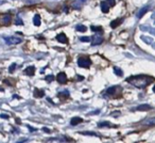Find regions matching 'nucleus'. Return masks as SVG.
<instances>
[{"label": "nucleus", "mask_w": 155, "mask_h": 143, "mask_svg": "<svg viewBox=\"0 0 155 143\" xmlns=\"http://www.w3.org/2000/svg\"><path fill=\"white\" fill-rule=\"evenodd\" d=\"M121 23H122V19H119V20L115 19V20H113V22L110 23V27H112V28H117V27H118Z\"/></svg>", "instance_id": "14"}, {"label": "nucleus", "mask_w": 155, "mask_h": 143, "mask_svg": "<svg viewBox=\"0 0 155 143\" xmlns=\"http://www.w3.org/2000/svg\"><path fill=\"white\" fill-rule=\"evenodd\" d=\"M91 29L94 32H102V27H99V26H91Z\"/></svg>", "instance_id": "19"}, {"label": "nucleus", "mask_w": 155, "mask_h": 143, "mask_svg": "<svg viewBox=\"0 0 155 143\" xmlns=\"http://www.w3.org/2000/svg\"><path fill=\"white\" fill-rule=\"evenodd\" d=\"M101 5V11L103 13H107L110 11V5L107 2H105V1H101V5Z\"/></svg>", "instance_id": "8"}, {"label": "nucleus", "mask_w": 155, "mask_h": 143, "mask_svg": "<svg viewBox=\"0 0 155 143\" xmlns=\"http://www.w3.org/2000/svg\"><path fill=\"white\" fill-rule=\"evenodd\" d=\"M16 63H13V64H11V66H10V68H9V72L10 73H13L14 71H15V68H16Z\"/></svg>", "instance_id": "21"}, {"label": "nucleus", "mask_w": 155, "mask_h": 143, "mask_svg": "<svg viewBox=\"0 0 155 143\" xmlns=\"http://www.w3.org/2000/svg\"><path fill=\"white\" fill-rule=\"evenodd\" d=\"M43 130H45L46 132H50V130L48 129V128H43Z\"/></svg>", "instance_id": "32"}, {"label": "nucleus", "mask_w": 155, "mask_h": 143, "mask_svg": "<svg viewBox=\"0 0 155 143\" xmlns=\"http://www.w3.org/2000/svg\"><path fill=\"white\" fill-rule=\"evenodd\" d=\"M53 79H54V77L52 76V75H49V76L46 77V80H47V81H50V82H51V81L53 80Z\"/></svg>", "instance_id": "24"}, {"label": "nucleus", "mask_w": 155, "mask_h": 143, "mask_svg": "<svg viewBox=\"0 0 155 143\" xmlns=\"http://www.w3.org/2000/svg\"><path fill=\"white\" fill-rule=\"evenodd\" d=\"M35 73V67L34 66H28L25 69V74L28 75V76H33Z\"/></svg>", "instance_id": "9"}, {"label": "nucleus", "mask_w": 155, "mask_h": 143, "mask_svg": "<svg viewBox=\"0 0 155 143\" xmlns=\"http://www.w3.org/2000/svg\"><path fill=\"white\" fill-rule=\"evenodd\" d=\"M11 19H12V17L10 15H5L2 17V23L5 25H7V24H10L11 23Z\"/></svg>", "instance_id": "15"}, {"label": "nucleus", "mask_w": 155, "mask_h": 143, "mask_svg": "<svg viewBox=\"0 0 155 143\" xmlns=\"http://www.w3.org/2000/svg\"><path fill=\"white\" fill-rule=\"evenodd\" d=\"M82 122H83V119H82V117H73V119H71L70 124H71L72 126H74V125H78V124L82 123Z\"/></svg>", "instance_id": "10"}, {"label": "nucleus", "mask_w": 155, "mask_h": 143, "mask_svg": "<svg viewBox=\"0 0 155 143\" xmlns=\"http://www.w3.org/2000/svg\"><path fill=\"white\" fill-rule=\"evenodd\" d=\"M91 64V61L87 57H81L78 59V65L80 67H84V68H88Z\"/></svg>", "instance_id": "2"}, {"label": "nucleus", "mask_w": 155, "mask_h": 143, "mask_svg": "<svg viewBox=\"0 0 155 143\" xmlns=\"http://www.w3.org/2000/svg\"><path fill=\"white\" fill-rule=\"evenodd\" d=\"M152 109V107L150 106V105H147V104H143V105H139V106L137 107V110H151Z\"/></svg>", "instance_id": "11"}, {"label": "nucleus", "mask_w": 155, "mask_h": 143, "mask_svg": "<svg viewBox=\"0 0 155 143\" xmlns=\"http://www.w3.org/2000/svg\"><path fill=\"white\" fill-rule=\"evenodd\" d=\"M144 124H146V125H149V126H151V125H155V117H152V119L147 120V121L144 122Z\"/></svg>", "instance_id": "18"}, {"label": "nucleus", "mask_w": 155, "mask_h": 143, "mask_svg": "<svg viewBox=\"0 0 155 143\" xmlns=\"http://www.w3.org/2000/svg\"><path fill=\"white\" fill-rule=\"evenodd\" d=\"M107 1L110 3V5H115V0H107Z\"/></svg>", "instance_id": "29"}, {"label": "nucleus", "mask_w": 155, "mask_h": 143, "mask_svg": "<svg viewBox=\"0 0 155 143\" xmlns=\"http://www.w3.org/2000/svg\"><path fill=\"white\" fill-rule=\"evenodd\" d=\"M5 42L8 45H16V44H19L22 42V40L20 37H3Z\"/></svg>", "instance_id": "3"}, {"label": "nucleus", "mask_w": 155, "mask_h": 143, "mask_svg": "<svg viewBox=\"0 0 155 143\" xmlns=\"http://www.w3.org/2000/svg\"><path fill=\"white\" fill-rule=\"evenodd\" d=\"M33 24L36 27L41 26V16H39L38 14H35L34 18H33Z\"/></svg>", "instance_id": "12"}, {"label": "nucleus", "mask_w": 155, "mask_h": 143, "mask_svg": "<svg viewBox=\"0 0 155 143\" xmlns=\"http://www.w3.org/2000/svg\"><path fill=\"white\" fill-rule=\"evenodd\" d=\"M148 10H149V7H144V8H142V9L140 10V11L137 13V17H138V18L142 17V16H143L144 14L147 13V11H148Z\"/></svg>", "instance_id": "13"}, {"label": "nucleus", "mask_w": 155, "mask_h": 143, "mask_svg": "<svg viewBox=\"0 0 155 143\" xmlns=\"http://www.w3.org/2000/svg\"><path fill=\"white\" fill-rule=\"evenodd\" d=\"M56 40H58L60 43H63V44L68 43V39H67V37L64 34V33H60V34L56 37Z\"/></svg>", "instance_id": "6"}, {"label": "nucleus", "mask_w": 155, "mask_h": 143, "mask_svg": "<svg viewBox=\"0 0 155 143\" xmlns=\"http://www.w3.org/2000/svg\"><path fill=\"white\" fill-rule=\"evenodd\" d=\"M114 73L117 75V76H119V77H121V76H122V75H123L122 71H121V69L119 68V67H116V66L114 67Z\"/></svg>", "instance_id": "17"}, {"label": "nucleus", "mask_w": 155, "mask_h": 143, "mask_svg": "<svg viewBox=\"0 0 155 143\" xmlns=\"http://www.w3.org/2000/svg\"><path fill=\"white\" fill-rule=\"evenodd\" d=\"M127 81L131 85H135L138 89H143L147 85H151L154 81V78L151 76H147V75H136V76L129 77Z\"/></svg>", "instance_id": "1"}, {"label": "nucleus", "mask_w": 155, "mask_h": 143, "mask_svg": "<svg viewBox=\"0 0 155 143\" xmlns=\"http://www.w3.org/2000/svg\"><path fill=\"white\" fill-rule=\"evenodd\" d=\"M102 41H103V39H102V37H100L99 34H96L93 37V41H91V45L93 46H97V45H100V44L102 43Z\"/></svg>", "instance_id": "5"}, {"label": "nucleus", "mask_w": 155, "mask_h": 143, "mask_svg": "<svg viewBox=\"0 0 155 143\" xmlns=\"http://www.w3.org/2000/svg\"><path fill=\"white\" fill-rule=\"evenodd\" d=\"M116 88L117 87H110V88H108L107 91H106V92H107L108 94H114L115 91H116Z\"/></svg>", "instance_id": "20"}, {"label": "nucleus", "mask_w": 155, "mask_h": 143, "mask_svg": "<svg viewBox=\"0 0 155 143\" xmlns=\"http://www.w3.org/2000/svg\"><path fill=\"white\" fill-rule=\"evenodd\" d=\"M110 124L108 123V122H103V123H99L98 124V126H99V127H104V126H110Z\"/></svg>", "instance_id": "22"}, {"label": "nucleus", "mask_w": 155, "mask_h": 143, "mask_svg": "<svg viewBox=\"0 0 155 143\" xmlns=\"http://www.w3.org/2000/svg\"><path fill=\"white\" fill-rule=\"evenodd\" d=\"M15 25H22V22L20 18H17V20H15Z\"/></svg>", "instance_id": "26"}, {"label": "nucleus", "mask_w": 155, "mask_h": 143, "mask_svg": "<svg viewBox=\"0 0 155 143\" xmlns=\"http://www.w3.org/2000/svg\"><path fill=\"white\" fill-rule=\"evenodd\" d=\"M33 95H34L36 98L43 97V96L45 95V92H44L43 90H39L38 88H35L34 91H33Z\"/></svg>", "instance_id": "7"}, {"label": "nucleus", "mask_w": 155, "mask_h": 143, "mask_svg": "<svg viewBox=\"0 0 155 143\" xmlns=\"http://www.w3.org/2000/svg\"><path fill=\"white\" fill-rule=\"evenodd\" d=\"M141 40L146 42V43H151V42H152V40H151V39H146L144 37H141Z\"/></svg>", "instance_id": "25"}, {"label": "nucleus", "mask_w": 155, "mask_h": 143, "mask_svg": "<svg viewBox=\"0 0 155 143\" xmlns=\"http://www.w3.org/2000/svg\"><path fill=\"white\" fill-rule=\"evenodd\" d=\"M80 41H82V42H89V41H91V39H89L88 37H80Z\"/></svg>", "instance_id": "23"}, {"label": "nucleus", "mask_w": 155, "mask_h": 143, "mask_svg": "<svg viewBox=\"0 0 155 143\" xmlns=\"http://www.w3.org/2000/svg\"><path fill=\"white\" fill-rule=\"evenodd\" d=\"M28 128L30 129V131H36V129H35V128H32L31 126H28Z\"/></svg>", "instance_id": "31"}, {"label": "nucleus", "mask_w": 155, "mask_h": 143, "mask_svg": "<svg viewBox=\"0 0 155 143\" xmlns=\"http://www.w3.org/2000/svg\"><path fill=\"white\" fill-rule=\"evenodd\" d=\"M153 91H154V92H155V87H154V88H153Z\"/></svg>", "instance_id": "33"}, {"label": "nucleus", "mask_w": 155, "mask_h": 143, "mask_svg": "<svg viewBox=\"0 0 155 143\" xmlns=\"http://www.w3.org/2000/svg\"><path fill=\"white\" fill-rule=\"evenodd\" d=\"M0 117H2V119H9V115H5V114H1L0 115Z\"/></svg>", "instance_id": "28"}, {"label": "nucleus", "mask_w": 155, "mask_h": 143, "mask_svg": "<svg viewBox=\"0 0 155 143\" xmlns=\"http://www.w3.org/2000/svg\"><path fill=\"white\" fill-rule=\"evenodd\" d=\"M56 80L58 81V83L61 85H65L67 82V75L65 73H58V76H56Z\"/></svg>", "instance_id": "4"}, {"label": "nucleus", "mask_w": 155, "mask_h": 143, "mask_svg": "<svg viewBox=\"0 0 155 143\" xmlns=\"http://www.w3.org/2000/svg\"><path fill=\"white\" fill-rule=\"evenodd\" d=\"M82 134H91V136H97L95 132H81Z\"/></svg>", "instance_id": "27"}, {"label": "nucleus", "mask_w": 155, "mask_h": 143, "mask_svg": "<svg viewBox=\"0 0 155 143\" xmlns=\"http://www.w3.org/2000/svg\"><path fill=\"white\" fill-rule=\"evenodd\" d=\"M75 30L79 31V32H85L87 30V28L85 26H83V25H79V26L75 27Z\"/></svg>", "instance_id": "16"}, {"label": "nucleus", "mask_w": 155, "mask_h": 143, "mask_svg": "<svg viewBox=\"0 0 155 143\" xmlns=\"http://www.w3.org/2000/svg\"><path fill=\"white\" fill-rule=\"evenodd\" d=\"M98 112H99V110H96V111H91L89 114H98Z\"/></svg>", "instance_id": "30"}]
</instances>
